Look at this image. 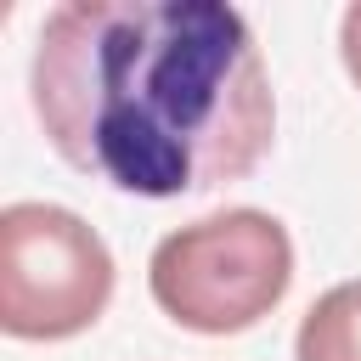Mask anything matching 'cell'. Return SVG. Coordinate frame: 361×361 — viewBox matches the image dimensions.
<instances>
[{
    "label": "cell",
    "instance_id": "277c9868",
    "mask_svg": "<svg viewBox=\"0 0 361 361\" xmlns=\"http://www.w3.org/2000/svg\"><path fill=\"white\" fill-rule=\"evenodd\" d=\"M293 361H361V282H338L305 310Z\"/></svg>",
    "mask_w": 361,
    "mask_h": 361
},
{
    "label": "cell",
    "instance_id": "5b68a950",
    "mask_svg": "<svg viewBox=\"0 0 361 361\" xmlns=\"http://www.w3.org/2000/svg\"><path fill=\"white\" fill-rule=\"evenodd\" d=\"M338 56H344V68H350V79H355V90H361V0L344 11V23H338Z\"/></svg>",
    "mask_w": 361,
    "mask_h": 361
},
{
    "label": "cell",
    "instance_id": "3957f363",
    "mask_svg": "<svg viewBox=\"0 0 361 361\" xmlns=\"http://www.w3.org/2000/svg\"><path fill=\"white\" fill-rule=\"evenodd\" d=\"M113 299V254L62 203L0 214V327L11 338H73Z\"/></svg>",
    "mask_w": 361,
    "mask_h": 361
},
{
    "label": "cell",
    "instance_id": "7a4b0ae2",
    "mask_svg": "<svg viewBox=\"0 0 361 361\" xmlns=\"http://www.w3.org/2000/svg\"><path fill=\"white\" fill-rule=\"evenodd\" d=\"M293 282L288 226L265 209H226L169 231L152 248L147 288L192 333H243L282 305Z\"/></svg>",
    "mask_w": 361,
    "mask_h": 361
},
{
    "label": "cell",
    "instance_id": "6da1fadb",
    "mask_svg": "<svg viewBox=\"0 0 361 361\" xmlns=\"http://www.w3.org/2000/svg\"><path fill=\"white\" fill-rule=\"evenodd\" d=\"M28 96L45 141L135 192H214L259 169L276 96L226 0H68L39 23Z\"/></svg>",
    "mask_w": 361,
    "mask_h": 361
}]
</instances>
